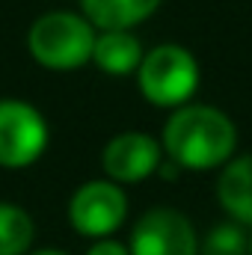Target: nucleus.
Instances as JSON below:
<instances>
[{
  "label": "nucleus",
  "mask_w": 252,
  "mask_h": 255,
  "mask_svg": "<svg viewBox=\"0 0 252 255\" xmlns=\"http://www.w3.org/2000/svg\"><path fill=\"white\" fill-rule=\"evenodd\" d=\"M250 255H252V235H250Z\"/></svg>",
  "instance_id": "obj_15"
},
{
  "label": "nucleus",
  "mask_w": 252,
  "mask_h": 255,
  "mask_svg": "<svg viewBox=\"0 0 252 255\" xmlns=\"http://www.w3.org/2000/svg\"><path fill=\"white\" fill-rule=\"evenodd\" d=\"M48 145L45 116L27 101H0V166L24 169L42 157Z\"/></svg>",
  "instance_id": "obj_5"
},
{
  "label": "nucleus",
  "mask_w": 252,
  "mask_h": 255,
  "mask_svg": "<svg viewBox=\"0 0 252 255\" xmlns=\"http://www.w3.org/2000/svg\"><path fill=\"white\" fill-rule=\"evenodd\" d=\"M163 163V148L151 133L125 130L116 133L101 151V169L116 184H136L157 172Z\"/></svg>",
  "instance_id": "obj_7"
},
{
  "label": "nucleus",
  "mask_w": 252,
  "mask_h": 255,
  "mask_svg": "<svg viewBox=\"0 0 252 255\" xmlns=\"http://www.w3.org/2000/svg\"><path fill=\"white\" fill-rule=\"evenodd\" d=\"M127 220V196L110 178L80 184L68 202V223L77 235L104 241Z\"/></svg>",
  "instance_id": "obj_4"
},
{
  "label": "nucleus",
  "mask_w": 252,
  "mask_h": 255,
  "mask_svg": "<svg viewBox=\"0 0 252 255\" xmlns=\"http://www.w3.org/2000/svg\"><path fill=\"white\" fill-rule=\"evenodd\" d=\"M86 255H130V250H127L125 244L113 241V238H104V241H95L86 250Z\"/></svg>",
  "instance_id": "obj_13"
},
{
  "label": "nucleus",
  "mask_w": 252,
  "mask_h": 255,
  "mask_svg": "<svg viewBox=\"0 0 252 255\" xmlns=\"http://www.w3.org/2000/svg\"><path fill=\"white\" fill-rule=\"evenodd\" d=\"M238 145L235 122L208 104L178 107L163 128V151L181 169H217L226 166Z\"/></svg>",
  "instance_id": "obj_1"
},
{
  "label": "nucleus",
  "mask_w": 252,
  "mask_h": 255,
  "mask_svg": "<svg viewBox=\"0 0 252 255\" xmlns=\"http://www.w3.org/2000/svg\"><path fill=\"white\" fill-rule=\"evenodd\" d=\"M36 238L33 217L12 202H0V255H27Z\"/></svg>",
  "instance_id": "obj_11"
},
{
  "label": "nucleus",
  "mask_w": 252,
  "mask_h": 255,
  "mask_svg": "<svg viewBox=\"0 0 252 255\" xmlns=\"http://www.w3.org/2000/svg\"><path fill=\"white\" fill-rule=\"evenodd\" d=\"M160 0H80V9L86 21L104 33V30H130L139 21H145Z\"/></svg>",
  "instance_id": "obj_10"
},
{
  "label": "nucleus",
  "mask_w": 252,
  "mask_h": 255,
  "mask_svg": "<svg viewBox=\"0 0 252 255\" xmlns=\"http://www.w3.org/2000/svg\"><path fill=\"white\" fill-rule=\"evenodd\" d=\"M127 250L130 255H199V235L187 214L151 208L133 223Z\"/></svg>",
  "instance_id": "obj_6"
},
{
  "label": "nucleus",
  "mask_w": 252,
  "mask_h": 255,
  "mask_svg": "<svg viewBox=\"0 0 252 255\" xmlns=\"http://www.w3.org/2000/svg\"><path fill=\"white\" fill-rule=\"evenodd\" d=\"M27 255H68V253H63V250H33Z\"/></svg>",
  "instance_id": "obj_14"
},
{
  "label": "nucleus",
  "mask_w": 252,
  "mask_h": 255,
  "mask_svg": "<svg viewBox=\"0 0 252 255\" xmlns=\"http://www.w3.org/2000/svg\"><path fill=\"white\" fill-rule=\"evenodd\" d=\"M139 92L154 107H184L199 86L196 57L181 45H157L136 68Z\"/></svg>",
  "instance_id": "obj_3"
},
{
  "label": "nucleus",
  "mask_w": 252,
  "mask_h": 255,
  "mask_svg": "<svg viewBox=\"0 0 252 255\" xmlns=\"http://www.w3.org/2000/svg\"><path fill=\"white\" fill-rule=\"evenodd\" d=\"M217 199L229 220L252 226V154L235 157L217 178Z\"/></svg>",
  "instance_id": "obj_8"
},
{
  "label": "nucleus",
  "mask_w": 252,
  "mask_h": 255,
  "mask_svg": "<svg viewBox=\"0 0 252 255\" xmlns=\"http://www.w3.org/2000/svg\"><path fill=\"white\" fill-rule=\"evenodd\" d=\"M95 27L86 15L74 12H45L33 21L27 33L30 57L51 71H74L92 60L95 51Z\"/></svg>",
  "instance_id": "obj_2"
},
{
  "label": "nucleus",
  "mask_w": 252,
  "mask_h": 255,
  "mask_svg": "<svg viewBox=\"0 0 252 255\" xmlns=\"http://www.w3.org/2000/svg\"><path fill=\"white\" fill-rule=\"evenodd\" d=\"M199 255H250V235L241 223H217L205 241H199Z\"/></svg>",
  "instance_id": "obj_12"
},
{
  "label": "nucleus",
  "mask_w": 252,
  "mask_h": 255,
  "mask_svg": "<svg viewBox=\"0 0 252 255\" xmlns=\"http://www.w3.org/2000/svg\"><path fill=\"white\" fill-rule=\"evenodd\" d=\"M142 45L130 30H104L95 39V51H92V63L98 65L104 74L113 77H125L133 74L142 63Z\"/></svg>",
  "instance_id": "obj_9"
}]
</instances>
